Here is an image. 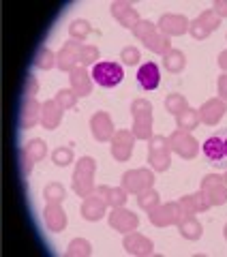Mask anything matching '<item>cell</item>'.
Masks as SVG:
<instances>
[{"label":"cell","instance_id":"obj_34","mask_svg":"<svg viewBox=\"0 0 227 257\" xmlns=\"http://www.w3.org/2000/svg\"><path fill=\"white\" fill-rule=\"evenodd\" d=\"M165 107H167V111H172L174 116L182 114L184 109H189V105H186V99L182 94H169L167 101H165Z\"/></svg>","mask_w":227,"mask_h":257},{"label":"cell","instance_id":"obj_9","mask_svg":"<svg viewBox=\"0 0 227 257\" xmlns=\"http://www.w3.org/2000/svg\"><path fill=\"white\" fill-rule=\"evenodd\" d=\"M218 24H221V18H218V15H216L212 9H210V11H204V13H201L199 18L189 26V30H191V35H193V37L201 41V39H206L212 30L218 28Z\"/></svg>","mask_w":227,"mask_h":257},{"label":"cell","instance_id":"obj_48","mask_svg":"<svg viewBox=\"0 0 227 257\" xmlns=\"http://www.w3.org/2000/svg\"><path fill=\"white\" fill-rule=\"evenodd\" d=\"M223 180H225V184H227V174H225V176H223Z\"/></svg>","mask_w":227,"mask_h":257},{"label":"cell","instance_id":"obj_3","mask_svg":"<svg viewBox=\"0 0 227 257\" xmlns=\"http://www.w3.org/2000/svg\"><path fill=\"white\" fill-rule=\"evenodd\" d=\"M125 71L116 62H96L92 69V79L103 88H113L123 82Z\"/></svg>","mask_w":227,"mask_h":257},{"label":"cell","instance_id":"obj_36","mask_svg":"<svg viewBox=\"0 0 227 257\" xmlns=\"http://www.w3.org/2000/svg\"><path fill=\"white\" fill-rule=\"evenodd\" d=\"M56 101H58V105L62 109H71V107H75V103H77V94H75V90L64 88V90H60L56 94Z\"/></svg>","mask_w":227,"mask_h":257},{"label":"cell","instance_id":"obj_47","mask_svg":"<svg viewBox=\"0 0 227 257\" xmlns=\"http://www.w3.org/2000/svg\"><path fill=\"white\" fill-rule=\"evenodd\" d=\"M223 144H225V157H227V140H223Z\"/></svg>","mask_w":227,"mask_h":257},{"label":"cell","instance_id":"obj_24","mask_svg":"<svg viewBox=\"0 0 227 257\" xmlns=\"http://www.w3.org/2000/svg\"><path fill=\"white\" fill-rule=\"evenodd\" d=\"M178 229H180L182 238H186V240H197L201 236V223L193 214L182 216L180 223H178Z\"/></svg>","mask_w":227,"mask_h":257},{"label":"cell","instance_id":"obj_25","mask_svg":"<svg viewBox=\"0 0 227 257\" xmlns=\"http://www.w3.org/2000/svg\"><path fill=\"white\" fill-rule=\"evenodd\" d=\"M99 195L107 202V206L111 208H123L125 202H127V189H111V187H99Z\"/></svg>","mask_w":227,"mask_h":257},{"label":"cell","instance_id":"obj_22","mask_svg":"<svg viewBox=\"0 0 227 257\" xmlns=\"http://www.w3.org/2000/svg\"><path fill=\"white\" fill-rule=\"evenodd\" d=\"M105 208H107V202L101 195H88L82 204V214L86 221H99L101 216L105 214Z\"/></svg>","mask_w":227,"mask_h":257},{"label":"cell","instance_id":"obj_15","mask_svg":"<svg viewBox=\"0 0 227 257\" xmlns=\"http://www.w3.org/2000/svg\"><path fill=\"white\" fill-rule=\"evenodd\" d=\"M159 26H161V32L167 37H176V35H184L186 30H189V20L184 18V15H176V13H167L161 18L159 22Z\"/></svg>","mask_w":227,"mask_h":257},{"label":"cell","instance_id":"obj_43","mask_svg":"<svg viewBox=\"0 0 227 257\" xmlns=\"http://www.w3.org/2000/svg\"><path fill=\"white\" fill-rule=\"evenodd\" d=\"M212 11L218 15V18H227V3L225 0H216L212 5Z\"/></svg>","mask_w":227,"mask_h":257},{"label":"cell","instance_id":"obj_23","mask_svg":"<svg viewBox=\"0 0 227 257\" xmlns=\"http://www.w3.org/2000/svg\"><path fill=\"white\" fill-rule=\"evenodd\" d=\"M62 120V107L58 105V101L52 99V101H45L41 105V124L45 128H54L58 126Z\"/></svg>","mask_w":227,"mask_h":257},{"label":"cell","instance_id":"obj_29","mask_svg":"<svg viewBox=\"0 0 227 257\" xmlns=\"http://www.w3.org/2000/svg\"><path fill=\"white\" fill-rule=\"evenodd\" d=\"M163 67L169 71V73H178V71L184 69V54L178 50H169L163 56Z\"/></svg>","mask_w":227,"mask_h":257},{"label":"cell","instance_id":"obj_45","mask_svg":"<svg viewBox=\"0 0 227 257\" xmlns=\"http://www.w3.org/2000/svg\"><path fill=\"white\" fill-rule=\"evenodd\" d=\"M35 92H37V79L30 77V79H28V92H26V94L32 99V94H35Z\"/></svg>","mask_w":227,"mask_h":257},{"label":"cell","instance_id":"obj_5","mask_svg":"<svg viewBox=\"0 0 227 257\" xmlns=\"http://www.w3.org/2000/svg\"><path fill=\"white\" fill-rule=\"evenodd\" d=\"M169 152H172V148H169V144L165 138H161V135H157V138H150V155H148V163L152 165V170L157 172H165L169 167Z\"/></svg>","mask_w":227,"mask_h":257},{"label":"cell","instance_id":"obj_11","mask_svg":"<svg viewBox=\"0 0 227 257\" xmlns=\"http://www.w3.org/2000/svg\"><path fill=\"white\" fill-rule=\"evenodd\" d=\"M137 216L127 210V208H113V212L109 214V225L116 231H123V234H131L137 229Z\"/></svg>","mask_w":227,"mask_h":257},{"label":"cell","instance_id":"obj_38","mask_svg":"<svg viewBox=\"0 0 227 257\" xmlns=\"http://www.w3.org/2000/svg\"><path fill=\"white\" fill-rule=\"evenodd\" d=\"M54 64H56V54H54V52H50L47 47L39 52V56H37V67H39V69L47 71V69H52Z\"/></svg>","mask_w":227,"mask_h":257},{"label":"cell","instance_id":"obj_7","mask_svg":"<svg viewBox=\"0 0 227 257\" xmlns=\"http://www.w3.org/2000/svg\"><path fill=\"white\" fill-rule=\"evenodd\" d=\"M201 193L208 197V202L212 206H221L227 202V184L223 180V176L212 174L206 176L204 182H201Z\"/></svg>","mask_w":227,"mask_h":257},{"label":"cell","instance_id":"obj_4","mask_svg":"<svg viewBox=\"0 0 227 257\" xmlns=\"http://www.w3.org/2000/svg\"><path fill=\"white\" fill-rule=\"evenodd\" d=\"M167 144H169V148H172L174 152H178L182 159H193L197 155L195 138H193L189 131H182V128H178V131H174L172 135H169Z\"/></svg>","mask_w":227,"mask_h":257},{"label":"cell","instance_id":"obj_32","mask_svg":"<svg viewBox=\"0 0 227 257\" xmlns=\"http://www.w3.org/2000/svg\"><path fill=\"white\" fill-rule=\"evenodd\" d=\"M43 197L47 199V204H60L64 199V187L58 184V182L47 184L45 191H43Z\"/></svg>","mask_w":227,"mask_h":257},{"label":"cell","instance_id":"obj_1","mask_svg":"<svg viewBox=\"0 0 227 257\" xmlns=\"http://www.w3.org/2000/svg\"><path fill=\"white\" fill-rule=\"evenodd\" d=\"M94 170H96V161L90 159V157H82L79 163L75 165V174H73V191H75L79 197H88L92 193Z\"/></svg>","mask_w":227,"mask_h":257},{"label":"cell","instance_id":"obj_46","mask_svg":"<svg viewBox=\"0 0 227 257\" xmlns=\"http://www.w3.org/2000/svg\"><path fill=\"white\" fill-rule=\"evenodd\" d=\"M218 64H221V69L227 71V50L221 52V56H218Z\"/></svg>","mask_w":227,"mask_h":257},{"label":"cell","instance_id":"obj_8","mask_svg":"<svg viewBox=\"0 0 227 257\" xmlns=\"http://www.w3.org/2000/svg\"><path fill=\"white\" fill-rule=\"evenodd\" d=\"M152 182H155V176L148 170H131L123 176V189H127V193H144L152 189Z\"/></svg>","mask_w":227,"mask_h":257},{"label":"cell","instance_id":"obj_12","mask_svg":"<svg viewBox=\"0 0 227 257\" xmlns=\"http://www.w3.org/2000/svg\"><path fill=\"white\" fill-rule=\"evenodd\" d=\"M82 45H84V43H77V41H69L67 45H64L62 50L58 52V56H56V64H58V69H62V71H67V73H71V71L75 69V64L79 62Z\"/></svg>","mask_w":227,"mask_h":257},{"label":"cell","instance_id":"obj_13","mask_svg":"<svg viewBox=\"0 0 227 257\" xmlns=\"http://www.w3.org/2000/svg\"><path fill=\"white\" fill-rule=\"evenodd\" d=\"M123 246L129 255H152L155 253V244H152L146 236L137 234V231H131V234L125 236Z\"/></svg>","mask_w":227,"mask_h":257},{"label":"cell","instance_id":"obj_20","mask_svg":"<svg viewBox=\"0 0 227 257\" xmlns=\"http://www.w3.org/2000/svg\"><path fill=\"white\" fill-rule=\"evenodd\" d=\"M43 219H45V225L50 231H62L67 227V214L60 208V204H47L45 210H43Z\"/></svg>","mask_w":227,"mask_h":257},{"label":"cell","instance_id":"obj_28","mask_svg":"<svg viewBox=\"0 0 227 257\" xmlns=\"http://www.w3.org/2000/svg\"><path fill=\"white\" fill-rule=\"evenodd\" d=\"M204 155L210 159V161H221L225 157V144L221 138H208L206 144H204Z\"/></svg>","mask_w":227,"mask_h":257},{"label":"cell","instance_id":"obj_21","mask_svg":"<svg viewBox=\"0 0 227 257\" xmlns=\"http://www.w3.org/2000/svg\"><path fill=\"white\" fill-rule=\"evenodd\" d=\"M161 82V73H159V67L155 62H146L137 69V84H140L144 90H155Z\"/></svg>","mask_w":227,"mask_h":257},{"label":"cell","instance_id":"obj_44","mask_svg":"<svg viewBox=\"0 0 227 257\" xmlns=\"http://www.w3.org/2000/svg\"><path fill=\"white\" fill-rule=\"evenodd\" d=\"M218 94H221V96H218L221 101L227 99V73L218 77Z\"/></svg>","mask_w":227,"mask_h":257},{"label":"cell","instance_id":"obj_42","mask_svg":"<svg viewBox=\"0 0 227 257\" xmlns=\"http://www.w3.org/2000/svg\"><path fill=\"white\" fill-rule=\"evenodd\" d=\"M123 60L127 64H137L140 62V50H137V47H125L123 50Z\"/></svg>","mask_w":227,"mask_h":257},{"label":"cell","instance_id":"obj_6","mask_svg":"<svg viewBox=\"0 0 227 257\" xmlns=\"http://www.w3.org/2000/svg\"><path fill=\"white\" fill-rule=\"evenodd\" d=\"M182 216H184V212H182L180 204L169 202L163 206H157L155 210L150 212V221H152V225H157V227H167V225H178Z\"/></svg>","mask_w":227,"mask_h":257},{"label":"cell","instance_id":"obj_27","mask_svg":"<svg viewBox=\"0 0 227 257\" xmlns=\"http://www.w3.org/2000/svg\"><path fill=\"white\" fill-rule=\"evenodd\" d=\"M37 122H41V105L35 99H28L24 103V111H22V124L30 128L35 126Z\"/></svg>","mask_w":227,"mask_h":257},{"label":"cell","instance_id":"obj_2","mask_svg":"<svg viewBox=\"0 0 227 257\" xmlns=\"http://www.w3.org/2000/svg\"><path fill=\"white\" fill-rule=\"evenodd\" d=\"M131 114H133V135L140 140H150L152 138V105L144 99H137L131 105Z\"/></svg>","mask_w":227,"mask_h":257},{"label":"cell","instance_id":"obj_39","mask_svg":"<svg viewBox=\"0 0 227 257\" xmlns=\"http://www.w3.org/2000/svg\"><path fill=\"white\" fill-rule=\"evenodd\" d=\"M99 60V50H96L94 45H82V54H79V62L84 64H92Z\"/></svg>","mask_w":227,"mask_h":257},{"label":"cell","instance_id":"obj_37","mask_svg":"<svg viewBox=\"0 0 227 257\" xmlns=\"http://www.w3.org/2000/svg\"><path fill=\"white\" fill-rule=\"evenodd\" d=\"M152 32H157V26H155L152 22H146V20L140 22V24H137V26L133 28V35L140 39V41H146V39H148Z\"/></svg>","mask_w":227,"mask_h":257},{"label":"cell","instance_id":"obj_19","mask_svg":"<svg viewBox=\"0 0 227 257\" xmlns=\"http://www.w3.org/2000/svg\"><path fill=\"white\" fill-rule=\"evenodd\" d=\"M111 15L123 24L125 28H131V30L142 22L137 11L133 9V5H129V3H113L111 5Z\"/></svg>","mask_w":227,"mask_h":257},{"label":"cell","instance_id":"obj_50","mask_svg":"<svg viewBox=\"0 0 227 257\" xmlns=\"http://www.w3.org/2000/svg\"><path fill=\"white\" fill-rule=\"evenodd\" d=\"M223 103H225V105H227V99H225V101H223Z\"/></svg>","mask_w":227,"mask_h":257},{"label":"cell","instance_id":"obj_31","mask_svg":"<svg viewBox=\"0 0 227 257\" xmlns=\"http://www.w3.org/2000/svg\"><path fill=\"white\" fill-rule=\"evenodd\" d=\"M137 204H140V208H144L146 212H152L159 206V193L152 191V189L140 193V197H137Z\"/></svg>","mask_w":227,"mask_h":257},{"label":"cell","instance_id":"obj_30","mask_svg":"<svg viewBox=\"0 0 227 257\" xmlns=\"http://www.w3.org/2000/svg\"><path fill=\"white\" fill-rule=\"evenodd\" d=\"M176 120H178V126H180L182 131H191V128H195L201 122L199 111H195V109H184L182 114L176 116Z\"/></svg>","mask_w":227,"mask_h":257},{"label":"cell","instance_id":"obj_35","mask_svg":"<svg viewBox=\"0 0 227 257\" xmlns=\"http://www.w3.org/2000/svg\"><path fill=\"white\" fill-rule=\"evenodd\" d=\"M92 253V246H90V242L88 240H84V238H75L73 242L69 244V248H67V255H82V257H86V255H90Z\"/></svg>","mask_w":227,"mask_h":257},{"label":"cell","instance_id":"obj_40","mask_svg":"<svg viewBox=\"0 0 227 257\" xmlns=\"http://www.w3.org/2000/svg\"><path fill=\"white\" fill-rule=\"evenodd\" d=\"M52 159H54L56 165L64 167V165H69L71 161H73V152H71V148H56V152L52 155Z\"/></svg>","mask_w":227,"mask_h":257},{"label":"cell","instance_id":"obj_14","mask_svg":"<svg viewBox=\"0 0 227 257\" xmlns=\"http://www.w3.org/2000/svg\"><path fill=\"white\" fill-rule=\"evenodd\" d=\"M45 142L43 140H30L26 144V148L22 150V163H24V174H30L32 165L37 163V161H41L45 157Z\"/></svg>","mask_w":227,"mask_h":257},{"label":"cell","instance_id":"obj_49","mask_svg":"<svg viewBox=\"0 0 227 257\" xmlns=\"http://www.w3.org/2000/svg\"><path fill=\"white\" fill-rule=\"evenodd\" d=\"M225 238H227V227H225Z\"/></svg>","mask_w":227,"mask_h":257},{"label":"cell","instance_id":"obj_41","mask_svg":"<svg viewBox=\"0 0 227 257\" xmlns=\"http://www.w3.org/2000/svg\"><path fill=\"white\" fill-rule=\"evenodd\" d=\"M189 197H191V204H193V210H195V212H206L208 208L212 206V204L208 202V197H206L201 191L195 193V195H189Z\"/></svg>","mask_w":227,"mask_h":257},{"label":"cell","instance_id":"obj_26","mask_svg":"<svg viewBox=\"0 0 227 257\" xmlns=\"http://www.w3.org/2000/svg\"><path fill=\"white\" fill-rule=\"evenodd\" d=\"M144 45L148 47L150 52H155V54H167L169 50H172V43H169V37L167 35H163L161 30H157V32H152V35L146 39L144 41Z\"/></svg>","mask_w":227,"mask_h":257},{"label":"cell","instance_id":"obj_17","mask_svg":"<svg viewBox=\"0 0 227 257\" xmlns=\"http://www.w3.org/2000/svg\"><path fill=\"white\" fill-rule=\"evenodd\" d=\"M197 111H199V120L204 124H216L218 120L223 118L225 111H227V105H225L221 99H210Z\"/></svg>","mask_w":227,"mask_h":257},{"label":"cell","instance_id":"obj_33","mask_svg":"<svg viewBox=\"0 0 227 257\" xmlns=\"http://www.w3.org/2000/svg\"><path fill=\"white\" fill-rule=\"evenodd\" d=\"M90 24H88L86 20H77V22H73L71 26H69V32H71V37L75 39V41L79 43V41H84V39L90 35Z\"/></svg>","mask_w":227,"mask_h":257},{"label":"cell","instance_id":"obj_10","mask_svg":"<svg viewBox=\"0 0 227 257\" xmlns=\"http://www.w3.org/2000/svg\"><path fill=\"white\" fill-rule=\"evenodd\" d=\"M133 142H135V135L133 131H118L113 133L111 138V155L116 161H127L129 157H131L133 152Z\"/></svg>","mask_w":227,"mask_h":257},{"label":"cell","instance_id":"obj_16","mask_svg":"<svg viewBox=\"0 0 227 257\" xmlns=\"http://www.w3.org/2000/svg\"><path fill=\"white\" fill-rule=\"evenodd\" d=\"M90 131L96 142H107L109 138H113V124H111L109 114H105V111L94 114L90 120Z\"/></svg>","mask_w":227,"mask_h":257},{"label":"cell","instance_id":"obj_18","mask_svg":"<svg viewBox=\"0 0 227 257\" xmlns=\"http://www.w3.org/2000/svg\"><path fill=\"white\" fill-rule=\"evenodd\" d=\"M69 82H71V90H75L77 96H86L92 90V77L88 75L86 67H75L69 73Z\"/></svg>","mask_w":227,"mask_h":257}]
</instances>
